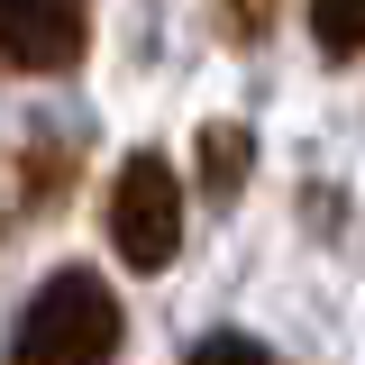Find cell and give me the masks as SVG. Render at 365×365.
<instances>
[{"mask_svg": "<svg viewBox=\"0 0 365 365\" xmlns=\"http://www.w3.org/2000/svg\"><path fill=\"white\" fill-rule=\"evenodd\" d=\"M128 338V311L119 292L91 265H64L37 283V302L19 311V338H9V365H110Z\"/></svg>", "mask_w": 365, "mask_h": 365, "instance_id": "1", "label": "cell"}, {"mask_svg": "<svg viewBox=\"0 0 365 365\" xmlns=\"http://www.w3.org/2000/svg\"><path fill=\"white\" fill-rule=\"evenodd\" d=\"M91 46V19L73 0H0V64L19 73H73Z\"/></svg>", "mask_w": 365, "mask_h": 365, "instance_id": "3", "label": "cell"}, {"mask_svg": "<svg viewBox=\"0 0 365 365\" xmlns=\"http://www.w3.org/2000/svg\"><path fill=\"white\" fill-rule=\"evenodd\" d=\"M192 365H283L265 347V338H247V329H210L201 347H192Z\"/></svg>", "mask_w": 365, "mask_h": 365, "instance_id": "5", "label": "cell"}, {"mask_svg": "<svg viewBox=\"0 0 365 365\" xmlns=\"http://www.w3.org/2000/svg\"><path fill=\"white\" fill-rule=\"evenodd\" d=\"M201 174H210V192L228 201V192L247 182V128H228V119H220V128L201 137Z\"/></svg>", "mask_w": 365, "mask_h": 365, "instance_id": "4", "label": "cell"}, {"mask_svg": "<svg viewBox=\"0 0 365 365\" xmlns=\"http://www.w3.org/2000/svg\"><path fill=\"white\" fill-rule=\"evenodd\" d=\"M110 247L137 274H165L182 256V182H174L165 155H128L119 165V182H110Z\"/></svg>", "mask_w": 365, "mask_h": 365, "instance_id": "2", "label": "cell"}, {"mask_svg": "<svg viewBox=\"0 0 365 365\" xmlns=\"http://www.w3.org/2000/svg\"><path fill=\"white\" fill-rule=\"evenodd\" d=\"M311 37L329 46V55H356L365 46V9H311Z\"/></svg>", "mask_w": 365, "mask_h": 365, "instance_id": "6", "label": "cell"}]
</instances>
